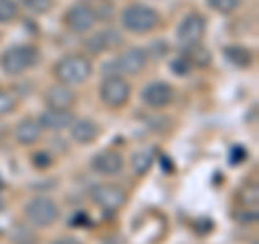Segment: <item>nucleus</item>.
<instances>
[{
	"mask_svg": "<svg viewBox=\"0 0 259 244\" xmlns=\"http://www.w3.org/2000/svg\"><path fill=\"white\" fill-rule=\"evenodd\" d=\"M223 52H225V59L238 69H246L253 65V52L244 46H227Z\"/></svg>",
	"mask_w": 259,
	"mask_h": 244,
	"instance_id": "nucleus-17",
	"label": "nucleus"
},
{
	"mask_svg": "<svg viewBox=\"0 0 259 244\" xmlns=\"http://www.w3.org/2000/svg\"><path fill=\"white\" fill-rule=\"evenodd\" d=\"M143 104L147 108H164L168 106V104L173 102V87L164 83V80H153V83H149L147 87L143 89Z\"/></svg>",
	"mask_w": 259,
	"mask_h": 244,
	"instance_id": "nucleus-11",
	"label": "nucleus"
},
{
	"mask_svg": "<svg viewBox=\"0 0 259 244\" xmlns=\"http://www.w3.org/2000/svg\"><path fill=\"white\" fill-rule=\"evenodd\" d=\"M44 97H46L48 108H56V110H71V106L76 104V91L69 85H63V83L48 87Z\"/></svg>",
	"mask_w": 259,
	"mask_h": 244,
	"instance_id": "nucleus-12",
	"label": "nucleus"
},
{
	"mask_svg": "<svg viewBox=\"0 0 259 244\" xmlns=\"http://www.w3.org/2000/svg\"><path fill=\"white\" fill-rule=\"evenodd\" d=\"M207 7L212 11H216V13L229 15L240 7V0H207Z\"/></svg>",
	"mask_w": 259,
	"mask_h": 244,
	"instance_id": "nucleus-22",
	"label": "nucleus"
},
{
	"mask_svg": "<svg viewBox=\"0 0 259 244\" xmlns=\"http://www.w3.org/2000/svg\"><path fill=\"white\" fill-rule=\"evenodd\" d=\"M123 44V37L119 35V30H112V28H106V30H100L91 35L84 42V48L89 52L93 54H102V52H108L112 48H119Z\"/></svg>",
	"mask_w": 259,
	"mask_h": 244,
	"instance_id": "nucleus-13",
	"label": "nucleus"
},
{
	"mask_svg": "<svg viewBox=\"0 0 259 244\" xmlns=\"http://www.w3.org/2000/svg\"><path fill=\"white\" fill-rule=\"evenodd\" d=\"M153 160H156V156H153V151L151 149H143V151H136L134 156H132V169H134V173L143 177V175H147L151 167H153Z\"/></svg>",
	"mask_w": 259,
	"mask_h": 244,
	"instance_id": "nucleus-19",
	"label": "nucleus"
},
{
	"mask_svg": "<svg viewBox=\"0 0 259 244\" xmlns=\"http://www.w3.org/2000/svg\"><path fill=\"white\" fill-rule=\"evenodd\" d=\"M121 24H123V28L127 32L145 35V32H151L160 24V13L149 5L134 3V5H127L121 11Z\"/></svg>",
	"mask_w": 259,
	"mask_h": 244,
	"instance_id": "nucleus-3",
	"label": "nucleus"
},
{
	"mask_svg": "<svg viewBox=\"0 0 259 244\" xmlns=\"http://www.w3.org/2000/svg\"><path fill=\"white\" fill-rule=\"evenodd\" d=\"M20 244H35V242H20Z\"/></svg>",
	"mask_w": 259,
	"mask_h": 244,
	"instance_id": "nucleus-28",
	"label": "nucleus"
},
{
	"mask_svg": "<svg viewBox=\"0 0 259 244\" xmlns=\"http://www.w3.org/2000/svg\"><path fill=\"white\" fill-rule=\"evenodd\" d=\"M20 5L18 0H0V24H11L18 20Z\"/></svg>",
	"mask_w": 259,
	"mask_h": 244,
	"instance_id": "nucleus-20",
	"label": "nucleus"
},
{
	"mask_svg": "<svg viewBox=\"0 0 259 244\" xmlns=\"http://www.w3.org/2000/svg\"><path fill=\"white\" fill-rule=\"evenodd\" d=\"M205 28H207V22H205V15H201L197 11L188 13L186 18L180 22L177 26V42L182 46H192V44H201V39L205 35Z\"/></svg>",
	"mask_w": 259,
	"mask_h": 244,
	"instance_id": "nucleus-7",
	"label": "nucleus"
},
{
	"mask_svg": "<svg viewBox=\"0 0 259 244\" xmlns=\"http://www.w3.org/2000/svg\"><path fill=\"white\" fill-rule=\"evenodd\" d=\"M52 244H82V242L76 240V238H59V240H54Z\"/></svg>",
	"mask_w": 259,
	"mask_h": 244,
	"instance_id": "nucleus-27",
	"label": "nucleus"
},
{
	"mask_svg": "<svg viewBox=\"0 0 259 244\" xmlns=\"http://www.w3.org/2000/svg\"><path fill=\"white\" fill-rule=\"evenodd\" d=\"M130 95H132V87L123 76H108L102 80L100 85V100L106 104L108 108H123Z\"/></svg>",
	"mask_w": 259,
	"mask_h": 244,
	"instance_id": "nucleus-5",
	"label": "nucleus"
},
{
	"mask_svg": "<svg viewBox=\"0 0 259 244\" xmlns=\"http://www.w3.org/2000/svg\"><path fill=\"white\" fill-rule=\"evenodd\" d=\"M190 69H192V65L184 59V56H180V59H175L171 63V71L175 76H188L190 74Z\"/></svg>",
	"mask_w": 259,
	"mask_h": 244,
	"instance_id": "nucleus-24",
	"label": "nucleus"
},
{
	"mask_svg": "<svg viewBox=\"0 0 259 244\" xmlns=\"http://www.w3.org/2000/svg\"><path fill=\"white\" fill-rule=\"evenodd\" d=\"M24 216H26V221L32 227H41V229H46V227H52L56 221H59V206H56L54 199L39 194V197H32L30 201H26V206H24Z\"/></svg>",
	"mask_w": 259,
	"mask_h": 244,
	"instance_id": "nucleus-4",
	"label": "nucleus"
},
{
	"mask_svg": "<svg viewBox=\"0 0 259 244\" xmlns=\"http://www.w3.org/2000/svg\"><path fill=\"white\" fill-rule=\"evenodd\" d=\"M41 132H44V128L39 126V121L26 117L15 126V141L24 145V147H30V145L41 141Z\"/></svg>",
	"mask_w": 259,
	"mask_h": 244,
	"instance_id": "nucleus-15",
	"label": "nucleus"
},
{
	"mask_svg": "<svg viewBox=\"0 0 259 244\" xmlns=\"http://www.w3.org/2000/svg\"><path fill=\"white\" fill-rule=\"evenodd\" d=\"M20 5H22L26 11H30V13L44 15V13H50V11H52L54 0H20Z\"/></svg>",
	"mask_w": 259,
	"mask_h": 244,
	"instance_id": "nucleus-21",
	"label": "nucleus"
},
{
	"mask_svg": "<svg viewBox=\"0 0 259 244\" xmlns=\"http://www.w3.org/2000/svg\"><path fill=\"white\" fill-rule=\"evenodd\" d=\"M39 126L44 130H52V132H61V130H69V126L76 121L74 112L71 110H56V108H48L41 115L37 117Z\"/></svg>",
	"mask_w": 259,
	"mask_h": 244,
	"instance_id": "nucleus-14",
	"label": "nucleus"
},
{
	"mask_svg": "<svg viewBox=\"0 0 259 244\" xmlns=\"http://www.w3.org/2000/svg\"><path fill=\"white\" fill-rule=\"evenodd\" d=\"M39 63V50L35 46L28 44H20V46H11L0 54V69L7 76H22L28 69H32Z\"/></svg>",
	"mask_w": 259,
	"mask_h": 244,
	"instance_id": "nucleus-2",
	"label": "nucleus"
},
{
	"mask_svg": "<svg viewBox=\"0 0 259 244\" xmlns=\"http://www.w3.org/2000/svg\"><path fill=\"white\" fill-rule=\"evenodd\" d=\"M18 106V100H15V95L11 91H7V89H0V117L9 115V112L15 110Z\"/></svg>",
	"mask_w": 259,
	"mask_h": 244,
	"instance_id": "nucleus-23",
	"label": "nucleus"
},
{
	"mask_svg": "<svg viewBox=\"0 0 259 244\" xmlns=\"http://www.w3.org/2000/svg\"><path fill=\"white\" fill-rule=\"evenodd\" d=\"M65 26H67L71 32H78V35H82V32H89L93 26H95V13L91 9V5L89 3H76L71 5L67 11H65Z\"/></svg>",
	"mask_w": 259,
	"mask_h": 244,
	"instance_id": "nucleus-8",
	"label": "nucleus"
},
{
	"mask_svg": "<svg viewBox=\"0 0 259 244\" xmlns=\"http://www.w3.org/2000/svg\"><path fill=\"white\" fill-rule=\"evenodd\" d=\"M182 56L192 65V67H207V65L212 63V54H209L207 48L201 46V44L186 46V50H184Z\"/></svg>",
	"mask_w": 259,
	"mask_h": 244,
	"instance_id": "nucleus-18",
	"label": "nucleus"
},
{
	"mask_svg": "<svg viewBox=\"0 0 259 244\" xmlns=\"http://www.w3.org/2000/svg\"><path fill=\"white\" fill-rule=\"evenodd\" d=\"M123 165H125L123 156L115 149H102L91 158V169L97 175H104V177L119 175L121 171H123Z\"/></svg>",
	"mask_w": 259,
	"mask_h": 244,
	"instance_id": "nucleus-10",
	"label": "nucleus"
},
{
	"mask_svg": "<svg viewBox=\"0 0 259 244\" xmlns=\"http://www.w3.org/2000/svg\"><path fill=\"white\" fill-rule=\"evenodd\" d=\"M147 61H149V52L145 50V48H136L134 46V48L123 50L112 63H115V69H117L119 76H123V74L136 76V74H141V71L145 69Z\"/></svg>",
	"mask_w": 259,
	"mask_h": 244,
	"instance_id": "nucleus-9",
	"label": "nucleus"
},
{
	"mask_svg": "<svg viewBox=\"0 0 259 244\" xmlns=\"http://www.w3.org/2000/svg\"><path fill=\"white\" fill-rule=\"evenodd\" d=\"M93 74V63L84 54H67L54 63V76L63 85H82Z\"/></svg>",
	"mask_w": 259,
	"mask_h": 244,
	"instance_id": "nucleus-1",
	"label": "nucleus"
},
{
	"mask_svg": "<svg viewBox=\"0 0 259 244\" xmlns=\"http://www.w3.org/2000/svg\"><path fill=\"white\" fill-rule=\"evenodd\" d=\"M91 199L104 212H117V210L125 206L127 194L117 184H95L91 188Z\"/></svg>",
	"mask_w": 259,
	"mask_h": 244,
	"instance_id": "nucleus-6",
	"label": "nucleus"
},
{
	"mask_svg": "<svg viewBox=\"0 0 259 244\" xmlns=\"http://www.w3.org/2000/svg\"><path fill=\"white\" fill-rule=\"evenodd\" d=\"M30 162L37 169H48V167L52 165V158H50V153H48V151H35L30 156Z\"/></svg>",
	"mask_w": 259,
	"mask_h": 244,
	"instance_id": "nucleus-25",
	"label": "nucleus"
},
{
	"mask_svg": "<svg viewBox=\"0 0 259 244\" xmlns=\"http://www.w3.org/2000/svg\"><path fill=\"white\" fill-rule=\"evenodd\" d=\"M246 160V149L244 147H233L231 149V156H229V162L231 165H240V162Z\"/></svg>",
	"mask_w": 259,
	"mask_h": 244,
	"instance_id": "nucleus-26",
	"label": "nucleus"
},
{
	"mask_svg": "<svg viewBox=\"0 0 259 244\" xmlns=\"http://www.w3.org/2000/svg\"><path fill=\"white\" fill-rule=\"evenodd\" d=\"M71 132V141L78 145H91L97 136H100V128H97L95 121L91 119H76L74 124L69 126Z\"/></svg>",
	"mask_w": 259,
	"mask_h": 244,
	"instance_id": "nucleus-16",
	"label": "nucleus"
}]
</instances>
